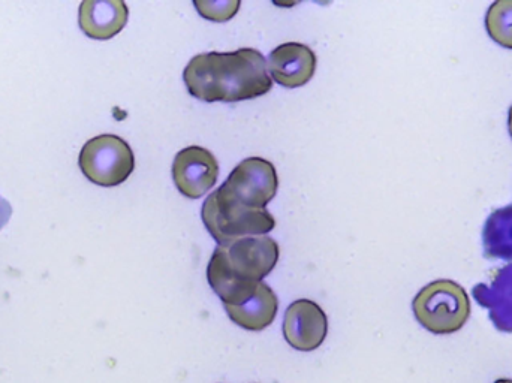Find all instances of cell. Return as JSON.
I'll return each mask as SVG.
<instances>
[{
  "label": "cell",
  "mask_w": 512,
  "mask_h": 383,
  "mask_svg": "<svg viewBox=\"0 0 512 383\" xmlns=\"http://www.w3.org/2000/svg\"><path fill=\"white\" fill-rule=\"evenodd\" d=\"M508 128H510V135L512 138V105L510 108V114H508Z\"/></svg>",
  "instance_id": "e0dca14e"
},
{
  "label": "cell",
  "mask_w": 512,
  "mask_h": 383,
  "mask_svg": "<svg viewBox=\"0 0 512 383\" xmlns=\"http://www.w3.org/2000/svg\"><path fill=\"white\" fill-rule=\"evenodd\" d=\"M421 327L436 336L457 333L471 316V300L454 280H435L424 286L412 303Z\"/></svg>",
  "instance_id": "277c9868"
},
{
  "label": "cell",
  "mask_w": 512,
  "mask_h": 383,
  "mask_svg": "<svg viewBox=\"0 0 512 383\" xmlns=\"http://www.w3.org/2000/svg\"><path fill=\"white\" fill-rule=\"evenodd\" d=\"M484 256L512 261V204L493 211L483 229Z\"/></svg>",
  "instance_id": "4fadbf2b"
},
{
  "label": "cell",
  "mask_w": 512,
  "mask_h": 383,
  "mask_svg": "<svg viewBox=\"0 0 512 383\" xmlns=\"http://www.w3.org/2000/svg\"><path fill=\"white\" fill-rule=\"evenodd\" d=\"M183 81L194 98L227 104L259 98L273 87L267 59L255 48L198 54L189 60Z\"/></svg>",
  "instance_id": "6da1fadb"
},
{
  "label": "cell",
  "mask_w": 512,
  "mask_h": 383,
  "mask_svg": "<svg viewBox=\"0 0 512 383\" xmlns=\"http://www.w3.org/2000/svg\"><path fill=\"white\" fill-rule=\"evenodd\" d=\"M495 383H512V379H499Z\"/></svg>",
  "instance_id": "ac0fdd59"
},
{
  "label": "cell",
  "mask_w": 512,
  "mask_h": 383,
  "mask_svg": "<svg viewBox=\"0 0 512 383\" xmlns=\"http://www.w3.org/2000/svg\"><path fill=\"white\" fill-rule=\"evenodd\" d=\"M328 334V319L319 304L297 300L289 304L283 318V336L291 348L301 352L318 349Z\"/></svg>",
  "instance_id": "ba28073f"
},
{
  "label": "cell",
  "mask_w": 512,
  "mask_h": 383,
  "mask_svg": "<svg viewBox=\"0 0 512 383\" xmlns=\"http://www.w3.org/2000/svg\"><path fill=\"white\" fill-rule=\"evenodd\" d=\"M128 17V6L122 0H84L78 23L89 38L105 41L125 29Z\"/></svg>",
  "instance_id": "30bf717a"
},
{
  "label": "cell",
  "mask_w": 512,
  "mask_h": 383,
  "mask_svg": "<svg viewBox=\"0 0 512 383\" xmlns=\"http://www.w3.org/2000/svg\"><path fill=\"white\" fill-rule=\"evenodd\" d=\"M234 324L248 331H262L273 324L279 300L267 283L261 282L255 294L237 306H224Z\"/></svg>",
  "instance_id": "8fae6325"
},
{
  "label": "cell",
  "mask_w": 512,
  "mask_h": 383,
  "mask_svg": "<svg viewBox=\"0 0 512 383\" xmlns=\"http://www.w3.org/2000/svg\"><path fill=\"white\" fill-rule=\"evenodd\" d=\"M279 255V244L267 235L216 246L207 280L224 306H237L255 294L262 279L276 267Z\"/></svg>",
  "instance_id": "7a4b0ae2"
},
{
  "label": "cell",
  "mask_w": 512,
  "mask_h": 383,
  "mask_svg": "<svg viewBox=\"0 0 512 383\" xmlns=\"http://www.w3.org/2000/svg\"><path fill=\"white\" fill-rule=\"evenodd\" d=\"M486 29L493 41L512 50V0H496L490 5Z\"/></svg>",
  "instance_id": "5bb4252c"
},
{
  "label": "cell",
  "mask_w": 512,
  "mask_h": 383,
  "mask_svg": "<svg viewBox=\"0 0 512 383\" xmlns=\"http://www.w3.org/2000/svg\"><path fill=\"white\" fill-rule=\"evenodd\" d=\"M78 164L87 180L102 188H114L134 173L135 156L123 138L99 135L84 144Z\"/></svg>",
  "instance_id": "5b68a950"
},
{
  "label": "cell",
  "mask_w": 512,
  "mask_h": 383,
  "mask_svg": "<svg viewBox=\"0 0 512 383\" xmlns=\"http://www.w3.org/2000/svg\"><path fill=\"white\" fill-rule=\"evenodd\" d=\"M267 68L280 86L297 89L309 83L315 75L316 54L300 42H286L271 51Z\"/></svg>",
  "instance_id": "9c48e42d"
},
{
  "label": "cell",
  "mask_w": 512,
  "mask_h": 383,
  "mask_svg": "<svg viewBox=\"0 0 512 383\" xmlns=\"http://www.w3.org/2000/svg\"><path fill=\"white\" fill-rule=\"evenodd\" d=\"M11 207L5 199L0 198V229L8 223L9 217H11Z\"/></svg>",
  "instance_id": "2e32d148"
},
{
  "label": "cell",
  "mask_w": 512,
  "mask_h": 383,
  "mask_svg": "<svg viewBox=\"0 0 512 383\" xmlns=\"http://www.w3.org/2000/svg\"><path fill=\"white\" fill-rule=\"evenodd\" d=\"M201 216L218 246H228L242 238L268 234L276 226L270 211L246 207L222 188L207 196Z\"/></svg>",
  "instance_id": "3957f363"
},
{
  "label": "cell",
  "mask_w": 512,
  "mask_h": 383,
  "mask_svg": "<svg viewBox=\"0 0 512 383\" xmlns=\"http://www.w3.org/2000/svg\"><path fill=\"white\" fill-rule=\"evenodd\" d=\"M240 0H195L194 6L201 17L215 23H225L239 12Z\"/></svg>",
  "instance_id": "9a60e30c"
},
{
  "label": "cell",
  "mask_w": 512,
  "mask_h": 383,
  "mask_svg": "<svg viewBox=\"0 0 512 383\" xmlns=\"http://www.w3.org/2000/svg\"><path fill=\"white\" fill-rule=\"evenodd\" d=\"M218 177V159L204 147H186L174 158V185L186 198L198 199L206 195L216 185Z\"/></svg>",
  "instance_id": "52a82bcc"
},
{
  "label": "cell",
  "mask_w": 512,
  "mask_h": 383,
  "mask_svg": "<svg viewBox=\"0 0 512 383\" xmlns=\"http://www.w3.org/2000/svg\"><path fill=\"white\" fill-rule=\"evenodd\" d=\"M221 188L246 207L264 210L276 196L279 179L276 168L267 159L249 158L234 168Z\"/></svg>",
  "instance_id": "8992f818"
},
{
  "label": "cell",
  "mask_w": 512,
  "mask_h": 383,
  "mask_svg": "<svg viewBox=\"0 0 512 383\" xmlns=\"http://www.w3.org/2000/svg\"><path fill=\"white\" fill-rule=\"evenodd\" d=\"M474 295L489 309L490 318L502 331H512V264L498 271L489 286L478 285Z\"/></svg>",
  "instance_id": "7c38bea8"
}]
</instances>
